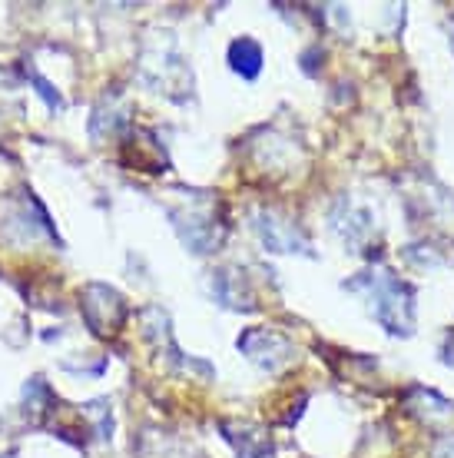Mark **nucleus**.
I'll list each match as a JSON object with an SVG mask.
<instances>
[{
    "instance_id": "f257e3e1",
    "label": "nucleus",
    "mask_w": 454,
    "mask_h": 458,
    "mask_svg": "<svg viewBox=\"0 0 454 458\" xmlns=\"http://www.w3.org/2000/svg\"><path fill=\"white\" fill-rule=\"evenodd\" d=\"M349 289L365 293L368 306L375 312V319L385 326L388 333L411 335V326H415V302H411V289L405 286L398 276H391L388 269H372V273L352 279Z\"/></svg>"
},
{
    "instance_id": "f03ea898",
    "label": "nucleus",
    "mask_w": 454,
    "mask_h": 458,
    "mask_svg": "<svg viewBox=\"0 0 454 458\" xmlns=\"http://www.w3.org/2000/svg\"><path fill=\"white\" fill-rule=\"evenodd\" d=\"M80 312L83 322L90 326L93 335L100 339H114L126 322V302L116 289L103 286V283H87L80 293Z\"/></svg>"
},
{
    "instance_id": "7ed1b4c3",
    "label": "nucleus",
    "mask_w": 454,
    "mask_h": 458,
    "mask_svg": "<svg viewBox=\"0 0 454 458\" xmlns=\"http://www.w3.org/2000/svg\"><path fill=\"white\" fill-rule=\"evenodd\" d=\"M139 73H143V81H147L149 87H156L159 93L163 90L172 93V90L193 87V73H189V67H186L172 50H159L156 57L147 54L143 64H139Z\"/></svg>"
},
{
    "instance_id": "20e7f679",
    "label": "nucleus",
    "mask_w": 454,
    "mask_h": 458,
    "mask_svg": "<svg viewBox=\"0 0 454 458\" xmlns=\"http://www.w3.org/2000/svg\"><path fill=\"white\" fill-rule=\"evenodd\" d=\"M239 349L262 369H282L292 359L289 339L273 333V329H246V333L239 335Z\"/></svg>"
},
{
    "instance_id": "39448f33",
    "label": "nucleus",
    "mask_w": 454,
    "mask_h": 458,
    "mask_svg": "<svg viewBox=\"0 0 454 458\" xmlns=\"http://www.w3.org/2000/svg\"><path fill=\"white\" fill-rule=\"evenodd\" d=\"M259 223H256V229H259L262 242L269 246L273 252H306L308 242L306 236H302V229L296 226V223H289V219H282L279 213H269V209H262Z\"/></svg>"
},
{
    "instance_id": "423d86ee",
    "label": "nucleus",
    "mask_w": 454,
    "mask_h": 458,
    "mask_svg": "<svg viewBox=\"0 0 454 458\" xmlns=\"http://www.w3.org/2000/svg\"><path fill=\"white\" fill-rule=\"evenodd\" d=\"M176 219V229L182 233V242L193 252H213L223 240V229L219 223H213V216H203L196 209H186V213H172Z\"/></svg>"
},
{
    "instance_id": "0eeeda50",
    "label": "nucleus",
    "mask_w": 454,
    "mask_h": 458,
    "mask_svg": "<svg viewBox=\"0 0 454 458\" xmlns=\"http://www.w3.org/2000/svg\"><path fill=\"white\" fill-rule=\"evenodd\" d=\"M335 229H339L341 236H345V242H352V246H362L368 236H372V216L365 213L362 207H355V203H349V199H341L339 203V213H335Z\"/></svg>"
},
{
    "instance_id": "6e6552de",
    "label": "nucleus",
    "mask_w": 454,
    "mask_h": 458,
    "mask_svg": "<svg viewBox=\"0 0 454 458\" xmlns=\"http://www.w3.org/2000/svg\"><path fill=\"white\" fill-rule=\"evenodd\" d=\"M229 64H232V70H236L239 77H246V81L259 77L262 47L256 44L252 37H239V40H232V47H229Z\"/></svg>"
},
{
    "instance_id": "1a4fd4ad",
    "label": "nucleus",
    "mask_w": 454,
    "mask_h": 458,
    "mask_svg": "<svg viewBox=\"0 0 454 458\" xmlns=\"http://www.w3.org/2000/svg\"><path fill=\"white\" fill-rule=\"evenodd\" d=\"M226 428L239 432V436H229V442L239 448V455H242V458H265L269 452H273V442H269V436H265L262 428H256V425L226 422Z\"/></svg>"
},
{
    "instance_id": "9d476101",
    "label": "nucleus",
    "mask_w": 454,
    "mask_h": 458,
    "mask_svg": "<svg viewBox=\"0 0 454 458\" xmlns=\"http://www.w3.org/2000/svg\"><path fill=\"white\" fill-rule=\"evenodd\" d=\"M213 293H216L226 306H232V310H252V306H256L252 296L246 293V283H242L239 273H232V269H223V273L213 276Z\"/></svg>"
},
{
    "instance_id": "9b49d317",
    "label": "nucleus",
    "mask_w": 454,
    "mask_h": 458,
    "mask_svg": "<svg viewBox=\"0 0 454 458\" xmlns=\"http://www.w3.org/2000/svg\"><path fill=\"white\" fill-rule=\"evenodd\" d=\"M408 402H421V415L428 419V415H438V419H444V415H451V402L448 399H441L438 392H428V389H411V395H408Z\"/></svg>"
},
{
    "instance_id": "f8f14e48",
    "label": "nucleus",
    "mask_w": 454,
    "mask_h": 458,
    "mask_svg": "<svg viewBox=\"0 0 454 458\" xmlns=\"http://www.w3.org/2000/svg\"><path fill=\"white\" fill-rule=\"evenodd\" d=\"M434 455L438 458H454V436H444L434 442Z\"/></svg>"
}]
</instances>
